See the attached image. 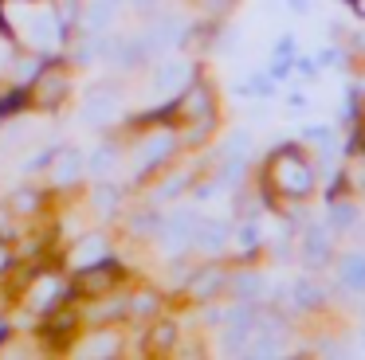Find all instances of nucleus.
Returning <instances> with one entry per match:
<instances>
[{"mask_svg":"<svg viewBox=\"0 0 365 360\" xmlns=\"http://www.w3.org/2000/svg\"><path fill=\"white\" fill-rule=\"evenodd\" d=\"M134 4H142V8H150V4H153V0H134Z\"/></svg>","mask_w":365,"mask_h":360,"instance_id":"33","label":"nucleus"},{"mask_svg":"<svg viewBox=\"0 0 365 360\" xmlns=\"http://www.w3.org/2000/svg\"><path fill=\"white\" fill-rule=\"evenodd\" d=\"M36 203H40V196H36V192H16V211H32Z\"/></svg>","mask_w":365,"mask_h":360,"instance_id":"30","label":"nucleus"},{"mask_svg":"<svg viewBox=\"0 0 365 360\" xmlns=\"http://www.w3.org/2000/svg\"><path fill=\"white\" fill-rule=\"evenodd\" d=\"M338 274H341V286H349L354 294H365V255H346Z\"/></svg>","mask_w":365,"mask_h":360,"instance_id":"10","label":"nucleus"},{"mask_svg":"<svg viewBox=\"0 0 365 360\" xmlns=\"http://www.w3.org/2000/svg\"><path fill=\"white\" fill-rule=\"evenodd\" d=\"M114 161H118V153H114V149H98V153L91 157V172H95V176H106V172L114 169Z\"/></svg>","mask_w":365,"mask_h":360,"instance_id":"20","label":"nucleus"},{"mask_svg":"<svg viewBox=\"0 0 365 360\" xmlns=\"http://www.w3.org/2000/svg\"><path fill=\"white\" fill-rule=\"evenodd\" d=\"M59 294H63V282H59V278H43L40 290L32 294V305H36V309H48V305L56 302Z\"/></svg>","mask_w":365,"mask_h":360,"instance_id":"17","label":"nucleus"},{"mask_svg":"<svg viewBox=\"0 0 365 360\" xmlns=\"http://www.w3.org/2000/svg\"><path fill=\"white\" fill-rule=\"evenodd\" d=\"M51 164H56V169H51V172H56V184H71V180L83 172V157L75 153V149L56 153V161H51Z\"/></svg>","mask_w":365,"mask_h":360,"instance_id":"11","label":"nucleus"},{"mask_svg":"<svg viewBox=\"0 0 365 360\" xmlns=\"http://www.w3.org/2000/svg\"><path fill=\"white\" fill-rule=\"evenodd\" d=\"M114 203H118V192H114V188H98V192H95V208L103 211V216L114 208Z\"/></svg>","mask_w":365,"mask_h":360,"instance_id":"24","label":"nucleus"},{"mask_svg":"<svg viewBox=\"0 0 365 360\" xmlns=\"http://www.w3.org/2000/svg\"><path fill=\"white\" fill-rule=\"evenodd\" d=\"M87 20H91V28H103V23L110 20V8H106V4H95V8H91Z\"/></svg>","mask_w":365,"mask_h":360,"instance_id":"28","label":"nucleus"},{"mask_svg":"<svg viewBox=\"0 0 365 360\" xmlns=\"http://www.w3.org/2000/svg\"><path fill=\"white\" fill-rule=\"evenodd\" d=\"M28 39H32L36 47H56V39H59L56 20H51V16H36V20L28 23Z\"/></svg>","mask_w":365,"mask_h":360,"instance_id":"14","label":"nucleus"},{"mask_svg":"<svg viewBox=\"0 0 365 360\" xmlns=\"http://www.w3.org/2000/svg\"><path fill=\"white\" fill-rule=\"evenodd\" d=\"M259 286H263L259 274H240V278H236V294L240 297H255V294H259Z\"/></svg>","mask_w":365,"mask_h":360,"instance_id":"21","label":"nucleus"},{"mask_svg":"<svg viewBox=\"0 0 365 360\" xmlns=\"http://www.w3.org/2000/svg\"><path fill=\"white\" fill-rule=\"evenodd\" d=\"M326 255H330V235H326L322 227H310V231L302 235V258H307L310 266H322Z\"/></svg>","mask_w":365,"mask_h":360,"instance_id":"9","label":"nucleus"},{"mask_svg":"<svg viewBox=\"0 0 365 360\" xmlns=\"http://www.w3.org/2000/svg\"><path fill=\"white\" fill-rule=\"evenodd\" d=\"M9 263H12V255H9V250H4V247H0V274L9 270Z\"/></svg>","mask_w":365,"mask_h":360,"instance_id":"31","label":"nucleus"},{"mask_svg":"<svg viewBox=\"0 0 365 360\" xmlns=\"http://www.w3.org/2000/svg\"><path fill=\"white\" fill-rule=\"evenodd\" d=\"M252 313L247 309H240V313H232V329L224 333V349L228 352H244L247 349V341H252Z\"/></svg>","mask_w":365,"mask_h":360,"instance_id":"7","label":"nucleus"},{"mask_svg":"<svg viewBox=\"0 0 365 360\" xmlns=\"http://www.w3.org/2000/svg\"><path fill=\"white\" fill-rule=\"evenodd\" d=\"M177 36H181V23H177L173 16H165V20H158V23H153V31L145 36V47H150V51H158V47L177 43Z\"/></svg>","mask_w":365,"mask_h":360,"instance_id":"12","label":"nucleus"},{"mask_svg":"<svg viewBox=\"0 0 365 360\" xmlns=\"http://www.w3.org/2000/svg\"><path fill=\"white\" fill-rule=\"evenodd\" d=\"M192 227H197L192 211H177V216L169 219L165 227H161V239H165V247H169V250H181L185 243H192Z\"/></svg>","mask_w":365,"mask_h":360,"instance_id":"3","label":"nucleus"},{"mask_svg":"<svg viewBox=\"0 0 365 360\" xmlns=\"http://www.w3.org/2000/svg\"><path fill=\"white\" fill-rule=\"evenodd\" d=\"M208 106H212V94H208L205 86L197 83L189 94H185V102H181V114H185V117H205V114H208Z\"/></svg>","mask_w":365,"mask_h":360,"instance_id":"15","label":"nucleus"},{"mask_svg":"<svg viewBox=\"0 0 365 360\" xmlns=\"http://www.w3.org/2000/svg\"><path fill=\"white\" fill-rule=\"evenodd\" d=\"M83 352H87V356H110V352H118V337H114V333H98Z\"/></svg>","mask_w":365,"mask_h":360,"instance_id":"19","label":"nucleus"},{"mask_svg":"<svg viewBox=\"0 0 365 360\" xmlns=\"http://www.w3.org/2000/svg\"><path fill=\"white\" fill-rule=\"evenodd\" d=\"M354 8H357V16L365 20V0H354Z\"/></svg>","mask_w":365,"mask_h":360,"instance_id":"32","label":"nucleus"},{"mask_svg":"<svg viewBox=\"0 0 365 360\" xmlns=\"http://www.w3.org/2000/svg\"><path fill=\"white\" fill-rule=\"evenodd\" d=\"M361 137H365V125H361Z\"/></svg>","mask_w":365,"mask_h":360,"instance_id":"35","label":"nucleus"},{"mask_svg":"<svg viewBox=\"0 0 365 360\" xmlns=\"http://www.w3.org/2000/svg\"><path fill=\"white\" fill-rule=\"evenodd\" d=\"M75 8H79V0H59V8H56V23H71L75 20Z\"/></svg>","mask_w":365,"mask_h":360,"instance_id":"26","label":"nucleus"},{"mask_svg":"<svg viewBox=\"0 0 365 360\" xmlns=\"http://www.w3.org/2000/svg\"><path fill=\"white\" fill-rule=\"evenodd\" d=\"M192 243H197L200 250H220L224 243H228V227L220 223V219H205V223H197V231H192Z\"/></svg>","mask_w":365,"mask_h":360,"instance_id":"8","label":"nucleus"},{"mask_svg":"<svg viewBox=\"0 0 365 360\" xmlns=\"http://www.w3.org/2000/svg\"><path fill=\"white\" fill-rule=\"evenodd\" d=\"M185 83H189V67H185V63H165V67L158 70V78H153V86H158L161 94L177 90V86H185Z\"/></svg>","mask_w":365,"mask_h":360,"instance_id":"13","label":"nucleus"},{"mask_svg":"<svg viewBox=\"0 0 365 360\" xmlns=\"http://www.w3.org/2000/svg\"><path fill=\"white\" fill-rule=\"evenodd\" d=\"M114 278H118V270H114L110 263L106 266H83V274H79V290L83 294H106V290L114 286Z\"/></svg>","mask_w":365,"mask_h":360,"instance_id":"4","label":"nucleus"},{"mask_svg":"<svg viewBox=\"0 0 365 360\" xmlns=\"http://www.w3.org/2000/svg\"><path fill=\"white\" fill-rule=\"evenodd\" d=\"M169 153H173V137H169V133H158V137H150V141L142 145V153H138V172H150L153 164H161Z\"/></svg>","mask_w":365,"mask_h":360,"instance_id":"6","label":"nucleus"},{"mask_svg":"<svg viewBox=\"0 0 365 360\" xmlns=\"http://www.w3.org/2000/svg\"><path fill=\"white\" fill-rule=\"evenodd\" d=\"M259 243V231H255V223H244L240 227V247H255Z\"/></svg>","mask_w":365,"mask_h":360,"instance_id":"29","label":"nucleus"},{"mask_svg":"<svg viewBox=\"0 0 365 360\" xmlns=\"http://www.w3.org/2000/svg\"><path fill=\"white\" fill-rule=\"evenodd\" d=\"M0 67H4V51H0Z\"/></svg>","mask_w":365,"mask_h":360,"instance_id":"34","label":"nucleus"},{"mask_svg":"<svg viewBox=\"0 0 365 360\" xmlns=\"http://www.w3.org/2000/svg\"><path fill=\"white\" fill-rule=\"evenodd\" d=\"M294 302H299V305H314L318 302V290L310 286V282H299V286H294Z\"/></svg>","mask_w":365,"mask_h":360,"instance_id":"25","label":"nucleus"},{"mask_svg":"<svg viewBox=\"0 0 365 360\" xmlns=\"http://www.w3.org/2000/svg\"><path fill=\"white\" fill-rule=\"evenodd\" d=\"M224 153H228V157H244L247 153V133H236V137L224 145Z\"/></svg>","mask_w":365,"mask_h":360,"instance_id":"27","label":"nucleus"},{"mask_svg":"<svg viewBox=\"0 0 365 360\" xmlns=\"http://www.w3.org/2000/svg\"><path fill=\"white\" fill-rule=\"evenodd\" d=\"M271 184H275V192L299 200V196H307L314 188V172H310V164L294 149H279L271 157Z\"/></svg>","mask_w":365,"mask_h":360,"instance_id":"1","label":"nucleus"},{"mask_svg":"<svg viewBox=\"0 0 365 360\" xmlns=\"http://www.w3.org/2000/svg\"><path fill=\"white\" fill-rule=\"evenodd\" d=\"M63 98H67V75H59V70H43V75H36V102H40V106L56 110Z\"/></svg>","mask_w":365,"mask_h":360,"instance_id":"2","label":"nucleus"},{"mask_svg":"<svg viewBox=\"0 0 365 360\" xmlns=\"http://www.w3.org/2000/svg\"><path fill=\"white\" fill-rule=\"evenodd\" d=\"M220 286H224V274L212 266V270H200L197 278L189 282V294H197V297H212Z\"/></svg>","mask_w":365,"mask_h":360,"instance_id":"16","label":"nucleus"},{"mask_svg":"<svg viewBox=\"0 0 365 360\" xmlns=\"http://www.w3.org/2000/svg\"><path fill=\"white\" fill-rule=\"evenodd\" d=\"M0 333H4V325H0Z\"/></svg>","mask_w":365,"mask_h":360,"instance_id":"36","label":"nucleus"},{"mask_svg":"<svg viewBox=\"0 0 365 360\" xmlns=\"http://www.w3.org/2000/svg\"><path fill=\"white\" fill-rule=\"evenodd\" d=\"M169 344H173V325H158L150 333V349L158 352V349H169Z\"/></svg>","mask_w":365,"mask_h":360,"instance_id":"23","label":"nucleus"},{"mask_svg":"<svg viewBox=\"0 0 365 360\" xmlns=\"http://www.w3.org/2000/svg\"><path fill=\"white\" fill-rule=\"evenodd\" d=\"M98 255H103V239H98V235H87V239L75 247V263H79V266H91Z\"/></svg>","mask_w":365,"mask_h":360,"instance_id":"18","label":"nucleus"},{"mask_svg":"<svg viewBox=\"0 0 365 360\" xmlns=\"http://www.w3.org/2000/svg\"><path fill=\"white\" fill-rule=\"evenodd\" d=\"M114 110H118V94L114 90H95L87 98V106H83V117H87L91 125H98V122H110Z\"/></svg>","mask_w":365,"mask_h":360,"instance_id":"5","label":"nucleus"},{"mask_svg":"<svg viewBox=\"0 0 365 360\" xmlns=\"http://www.w3.org/2000/svg\"><path fill=\"white\" fill-rule=\"evenodd\" d=\"M357 219V211L349 208V203H330V223L334 227H349Z\"/></svg>","mask_w":365,"mask_h":360,"instance_id":"22","label":"nucleus"}]
</instances>
